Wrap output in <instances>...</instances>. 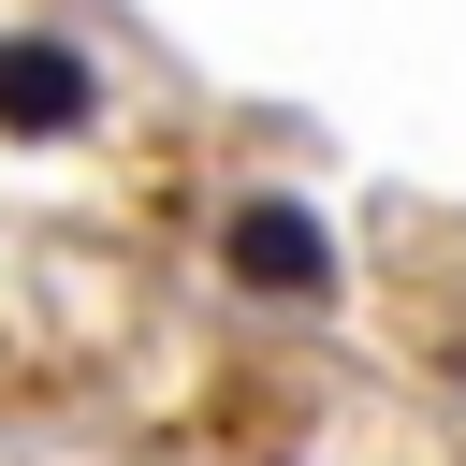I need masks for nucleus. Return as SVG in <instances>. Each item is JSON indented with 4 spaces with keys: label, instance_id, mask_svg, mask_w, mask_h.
Instances as JSON below:
<instances>
[{
    "label": "nucleus",
    "instance_id": "1",
    "mask_svg": "<svg viewBox=\"0 0 466 466\" xmlns=\"http://www.w3.org/2000/svg\"><path fill=\"white\" fill-rule=\"evenodd\" d=\"M218 262H233L248 291H277V306H320V291H335V233H320L291 189L233 204V218H218Z\"/></svg>",
    "mask_w": 466,
    "mask_h": 466
},
{
    "label": "nucleus",
    "instance_id": "2",
    "mask_svg": "<svg viewBox=\"0 0 466 466\" xmlns=\"http://www.w3.org/2000/svg\"><path fill=\"white\" fill-rule=\"evenodd\" d=\"M87 102H102V87H87V58H73V44L0 29V131H29V146H44V131H87Z\"/></svg>",
    "mask_w": 466,
    "mask_h": 466
}]
</instances>
